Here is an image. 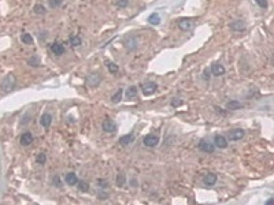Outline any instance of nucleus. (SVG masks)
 <instances>
[{"instance_id": "f257e3e1", "label": "nucleus", "mask_w": 274, "mask_h": 205, "mask_svg": "<svg viewBox=\"0 0 274 205\" xmlns=\"http://www.w3.org/2000/svg\"><path fill=\"white\" fill-rule=\"evenodd\" d=\"M14 86H15V77H14L13 74H8V75L1 81V83H0V88H1L3 92H10V90L14 89Z\"/></svg>"}, {"instance_id": "f03ea898", "label": "nucleus", "mask_w": 274, "mask_h": 205, "mask_svg": "<svg viewBox=\"0 0 274 205\" xmlns=\"http://www.w3.org/2000/svg\"><path fill=\"white\" fill-rule=\"evenodd\" d=\"M156 89H158V85L155 82H152V81L144 82L141 85V90H143V94H144V96H151V94H154V93L156 92Z\"/></svg>"}, {"instance_id": "7ed1b4c3", "label": "nucleus", "mask_w": 274, "mask_h": 205, "mask_svg": "<svg viewBox=\"0 0 274 205\" xmlns=\"http://www.w3.org/2000/svg\"><path fill=\"white\" fill-rule=\"evenodd\" d=\"M144 145L145 146H148V148H154V146H156V145L159 144V137L158 135H154V134H148V135H145L144 137Z\"/></svg>"}, {"instance_id": "20e7f679", "label": "nucleus", "mask_w": 274, "mask_h": 205, "mask_svg": "<svg viewBox=\"0 0 274 205\" xmlns=\"http://www.w3.org/2000/svg\"><path fill=\"white\" fill-rule=\"evenodd\" d=\"M244 134H245V131L243 128H236V130L229 131L228 140H229V141H239V140H241V138L244 137Z\"/></svg>"}, {"instance_id": "39448f33", "label": "nucleus", "mask_w": 274, "mask_h": 205, "mask_svg": "<svg viewBox=\"0 0 274 205\" xmlns=\"http://www.w3.org/2000/svg\"><path fill=\"white\" fill-rule=\"evenodd\" d=\"M214 145H215L217 148H219V149H225V148H228V145H229V141H228V138L223 137V135H215V138H214Z\"/></svg>"}, {"instance_id": "423d86ee", "label": "nucleus", "mask_w": 274, "mask_h": 205, "mask_svg": "<svg viewBox=\"0 0 274 205\" xmlns=\"http://www.w3.org/2000/svg\"><path fill=\"white\" fill-rule=\"evenodd\" d=\"M102 128H103V131H106V133H115L116 131V125L113 122V120L106 119V120H103V123H102Z\"/></svg>"}, {"instance_id": "0eeeda50", "label": "nucleus", "mask_w": 274, "mask_h": 205, "mask_svg": "<svg viewBox=\"0 0 274 205\" xmlns=\"http://www.w3.org/2000/svg\"><path fill=\"white\" fill-rule=\"evenodd\" d=\"M199 149L200 151H203V152H206V153H213L214 152V149H215V145L213 144V142H207V141H202L199 144Z\"/></svg>"}, {"instance_id": "6e6552de", "label": "nucleus", "mask_w": 274, "mask_h": 205, "mask_svg": "<svg viewBox=\"0 0 274 205\" xmlns=\"http://www.w3.org/2000/svg\"><path fill=\"white\" fill-rule=\"evenodd\" d=\"M192 26H193V22H192V19H180L178 21V27H180L181 30H184V32H187V30L192 29Z\"/></svg>"}, {"instance_id": "1a4fd4ad", "label": "nucleus", "mask_w": 274, "mask_h": 205, "mask_svg": "<svg viewBox=\"0 0 274 205\" xmlns=\"http://www.w3.org/2000/svg\"><path fill=\"white\" fill-rule=\"evenodd\" d=\"M51 52L56 56H60V55L65 53V47L59 44V42H54V44H51Z\"/></svg>"}, {"instance_id": "9d476101", "label": "nucleus", "mask_w": 274, "mask_h": 205, "mask_svg": "<svg viewBox=\"0 0 274 205\" xmlns=\"http://www.w3.org/2000/svg\"><path fill=\"white\" fill-rule=\"evenodd\" d=\"M21 144L23 145V146H28V145H30L33 142V134L32 133H29V131H26V133H23L22 135H21Z\"/></svg>"}, {"instance_id": "9b49d317", "label": "nucleus", "mask_w": 274, "mask_h": 205, "mask_svg": "<svg viewBox=\"0 0 274 205\" xmlns=\"http://www.w3.org/2000/svg\"><path fill=\"white\" fill-rule=\"evenodd\" d=\"M203 183H204L206 186H213V185H215V183H217V175H215V174H213V172H210V174H207V175H204Z\"/></svg>"}, {"instance_id": "f8f14e48", "label": "nucleus", "mask_w": 274, "mask_h": 205, "mask_svg": "<svg viewBox=\"0 0 274 205\" xmlns=\"http://www.w3.org/2000/svg\"><path fill=\"white\" fill-rule=\"evenodd\" d=\"M211 73H213L214 75H217V77L223 75V74H225V67L219 63H214L213 66H211Z\"/></svg>"}, {"instance_id": "ddd939ff", "label": "nucleus", "mask_w": 274, "mask_h": 205, "mask_svg": "<svg viewBox=\"0 0 274 205\" xmlns=\"http://www.w3.org/2000/svg\"><path fill=\"white\" fill-rule=\"evenodd\" d=\"M40 123H41L43 127H49L52 123V116L49 115V114H43L41 115V119H40Z\"/></svg>"}, {"instance_id": "4468645a", "label": "nucleus", "mask_w": 274, "mask_h": 205, "mask_svg": "<svg viewBox=\"0 0 274 205\" xmlns=\"http://www.w3.org/2000/svg\"><path fill=\"white\" fill-rule=\"evenodd\" d=\"M230 29L234 30V32H241L245 29V23L243 21H234V22L230 23Z\"/></svg>"}, {"instance_id": "2eb2a0df", "label": "nucleus", "mask_w": 274, "mask_h": 205, "mask_svg": "<svg viewBox=\"0 0 274 205\" xmlns=\"http://www.w3.org/2000/svg\"><path fill=\"white\" fill-rule=\"evenodd\" d=\"M65 180H66V183H67V185L74 186V185H77L78 178H77V175H75L74 172H70V174H67V175H66Z\"/></svg>"}, {"instance_id": "dca6fc26", "label": "nucleus", "mask_w": 274, "mask_h": 205, "mask_svg": "<svg viewBox=\"0 0 274 205\" xmlns=\"http://www.w3.org/2000/svg\"><path fill=\"white\" fill-rule=\"evenodd\" d=\"M134 140V135L133 134H126V135H122V137L119 138V144L121 145H128L130 144V142Z\"/></svg>"}, {"instance_id": "f3484780", "label": "nucleus", "mask_w": 274, "mask_h": 205, "mask_svg": "<svg viewBox=\"0 0 274 205\" xmlns=\"http://www.w3.org/2000/svg\"><path fill=\"white\" fill-rule=\"evenodd\" d=\"M148 22L151 23V25H159V23H161V16H159V14L158 13L151 14V15L148 16Z\"/></svg>"}, {"instance_id": "a211bd4d", "label": "nucleus", "mask_w": 274, "mask_h": 205, "mask_svg": "<svg viewBox=\"0 0 274 205\" xmlns=\"http://www.w3.org/2000/svg\"><path fill=\"white\" fill-rule=\"evenodd\" d=\"M226 108L232 109V111H234V109H239V108H241V102H239L237 100H230V101L226 104Z\"/></svg>"}, {"instance_id": "6ab92c4d", "label": "nucleus", "mask_w": 274, "mask_h": 205, "mask_svg": "<svg viewBox=\"0 0 274 205\" xmlns=\"http://www.w3.org/2000/svg\"><path fill=\"white\" fill-rule=\"evenodd\" d=\"M99 82H100V75H97V74H93V75H90L88 78V85L89 86H96Z\"/></svg>"}, {"instance_id": "aec40b11", "label": "nucleus", "mask_w": 274, "mask_h": 205, "mask_svg": "<svg viewBox=\"0 0 274 205\" xmlns=\"http://www.w3.org/2000/svg\"><path fill=\"white\" fill-rule=\"evenodd\" d=\"M21 41H22L23 44H26V45H30V44H33V37L29 34V33H22V36H21Z\"/></svg>"}, {"instance_id": "412c9836", "label": "nucleus", "mask_w": 274, "mask_h": 205, "mask_svg": "<svg viewBox=\"0 0 274 205\" xmlns=\"http://www.w3.org/2000/svg\"><path fill=\"white\" fill-rule=\"evenodd\" d=\"M122 93H123V90L122 89H118L116 90V93L114 94L113 97H111V101L114 102V104H116V102H119L121 101V99H122Z\"/></svg>"}, {"instance_id": "4be33fe9", "label": "nucleus", "mask_w": 274, "mask_h": 205, "mask_svg": "<svg viewBox=\"0 0 274 205\" xmlns=\"http://www.w3.org/2000/svg\"><path fill=\"white\" fill-rule=\"evenodd\" d=\"M126 182V175L123 172H119L118 174V176H116V186H123Z\"/></svg>"}, {"instance_id": "5701e85b", "label": "nucleus", "mask_w": 274, "mask_h": 205, "mask_svg": "<svg viewBox=\"0 0 274 205\" xmlns=\"http://www.w3.org/2000/svg\"><path fill=\"white\" fill-rule=\"evenodd\" d=\"M107 68H108L110 73H113V74L118 73V70H119V67L115 63H113V62H107Z\"/></svg>"}, {"instance_id": "b1692460", "label": "nucleus", "mask_w": 274, "mask_h": 205, "mask_svg": "<svg viewBox=\"0 0 274 205\" xmlns=\"http://www.w3.org/2000/svg\"><path fill=\"white\" fill-rule=\"evenodd\" d=\"M77 185H78V189H80L81 192L87 193L88 190H89V185H88L87 182H84V180H78V182H77Z\"/></svg>"}, {"instance_id": "393cba45", "label": "nucleus", "mask_w": 274, "mask_h": 205, "mask_svg": "<svg viewBox=\"0 0 274 205\" xmlns=\"http://www.w3.org/2000/svg\"><path fill=\"white\" fill-rule=\"evenodd\" d=\"M70 42H71V45H73V47H80V45L82 44L80 36H73V37L70 39Z\"/></svg>"}, {"instance_id": "a878e982", "label": "nucleus", "mask_w": 274, "mask_h": 205, "mask_svg": "<svg viewBox=\"0 0 274 205\" xmlns=\"http://www.w3.org/2000/svg\"><path fill=\"white\" fill-rule=\"evenodd\" d=\"M136 94H137V88L136 86H130L129 89H128V92H126V97H128V99L136 97Z\"/></svg>"}, {"instance_id": "bb28decb", "label": "nucleus", "mask_w": 274, "mask_h": 205, "mask_svg": "<svg viewBox=\"0 0 274 205\" xmlns=\"http://www.w3.org/2000/svg\"><path fill=\"white\" fill-rule=\"evenodd\" d=\"M33 11H34L36 14H44L45 13V7L41 6V4H36V6L33 7Z\"/></svg>"}, {"instance_id": "cd10ccee", "label": "nucleus", "mask_w": 274, "mask_h": 205, "mask_svg": "<svg viewBox=\"0 0 274 205\" xmlns=\"http://www.w3.org/2000/svg\"><path fill=\"white\" fill-rule=\"evenodd\" d=\"M28 63L30 64V66H34V67H37V66H40V60L37 56H33V58H30L29 60H28Z\"/></svg>"}, {"instance_id": "c85d7f7f", "label": "nucleus", "mask_w": 274, "mask_h": 205, "mask_svg": "<svg viewBox=\"0 0 274 205\" xmlns=\"http://www.w3.org/2000/svg\"><path fill=\"white\" fill-rule=\"evenodd\" d=\"M36 160H37V163H39V164H44L45 161H47V156H45L44 152L39 153V156H37V159H36Z\"/></svg>"}, {"instance_id": "c756f323", "label": "nucleus", "mask_w": 274, "mask_h": 205, "mask_svg": "<svg viewBox=\"0 0 274 205\" xmlns=\"http://www.w3.org/2000/svg\"><path fill=\"white\" fill-rule=\"evenodd\" d=\"M62 3H63V0H49V6H51V8H55V7L60 6Z\"/></svg>"}, {"instance_id": "7c9ffc66", "label": "nucleus", "mask_w": 274, "mask_h": 205, "mask_svg": "<svg viewBox=\"0 0 274 205\" xmlns=\"http://www.w3.org/2000/svg\"><path fill=\"white\" fill-rule=\"evenodd\" d=\"M128 4H129V1H128V0H118V1H116V6L121 7V8H125Z\"/></svg>"}, {"instance_id": "2f4dec72", "label": "nucleus", "mask_w": 274, "mask_h": 205, "mask_svg": "<svg viewBox=\"0 0 274 205\" xmlns=\"http://www.w3.org/2000/svg\"><path fill=\"white\" fill-rule=\"evenodd\" d=\"M256 1V4H258L259 7H262V8H267V1L266 0H255Z\"/></svg>"}, {"instance_id": "473e14b6", "label": "nucleus", "mask_w": 274, "mask_h": 205, "mask_svg": "<svg viewBox=\"0 0 274 205\" xmlns=\"http://www.w3.org/2000/svg\"><path fill=\"white\" fill-rule=\"evenodd\" d=\"M52 182H54V185H56V187H62L60 178H59L58 175H56V176H54V179H52Z\"/></svg>"}, {"instance_id": "72a5a7b5", "label": "nucleus", "mask_w": 274, "mask_h": 205, "mask_svg": "<svg viewBox=\"0 0 274 205\" xmlns=\"http://www.w3.org/2000/svg\"><path fill=\"white\" fill-rule=\"evenodd\" d=\"M203 78H204V79H208V78H210V71H208V68H204V71H203Z\"/></svg>"}, {"instance_id": "f704fd0d", "label": "nucleus", "mask_w": 274, "mask_h": 205, "mask_svg": "<svg viewBox=\"0 0 274 205\" xmlns=\"http://www.w3.org/2000/svg\"><path fill=\"white\" fill-rule=\"evenodd\" d=\"M181 104H182L181 100H173V101H171V105L173 107H178V105H181Z\"/></svg>"}]
</instances>
